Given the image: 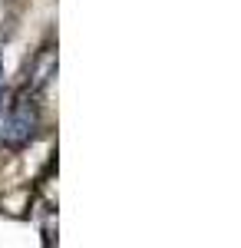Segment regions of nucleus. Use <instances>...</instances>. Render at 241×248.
I'll return each instance as SVG.
<instances>
[{
	"label": "nucleus",
	"mask_w": 241,
	"mask_h": 248,
	"mask_svg": "<svg viewBox=\"0 0 241 248\" xmlns=\"http://www.w3.org/2000/svg\"><path fill=\"white\" fill-rule=\"evenodd\" d=\"M3 119H7V96L0 93V129H3Z\"/></svg>",
	"instance_id": "3"
},
{
	"label": "nucleus",
	"mask_w": 241,
	"mask_h": 248,
	"mask_svg": "<svg viewBox=\"0 0 241 248\" xmlns=\"http://www.w3.org/2000/svg\"><path fill=\"white\" fill-rule=\"evenodd\" d=\"M40 129V106L37 99H20L14 106H7V119H3V129H0V142L7 149H23L33 142V136Z\"/></svg>",
	"instance_id": "1"
},
{
	"label": "nucleus",
	"mask_w": 241,
	"mask_h": 248,
	"mask_svg": "<svg viewBox=\"0 0 241 248\" xmlns=\"http://www.w3.org/2000/svg\"><path fill=\"white\" fill-rule=\"evenodd\" d=\"M56 77V53L53 50H43L37 60H33V66H30V90L40 93V90H46V83Z\"/></svg>",
	"instance_id": "2"
},
{
	"label": "nucleus",
	"mask_w": 241,
	"mask_h": 248,
	"mask_svg": "<svg viewBox=\"0 0 241 248\" xmlns=\"http://www.w3.org/2000/svg\"><path fill=\"white\" fill-rule=\"evenodd\" d=\"M0 66H3V53H0Z\"/></svg>",
	"instance_id": "4"
}]
</instances>
